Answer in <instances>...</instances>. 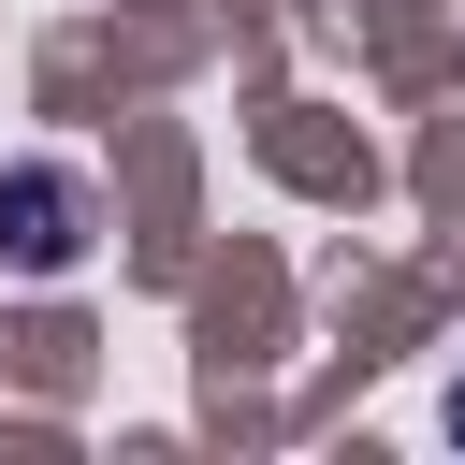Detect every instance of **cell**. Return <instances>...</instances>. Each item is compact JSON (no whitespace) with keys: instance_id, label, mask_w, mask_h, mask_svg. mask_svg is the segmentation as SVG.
<instances>
[{"instance_id":"cell-2","label":"cell","mask_w":465,"mask_h":465,"mask_svg":"<svg viewBox=\"0 0 465 465\" xmlns=\"http://www.w3.org/2000/svg\"><path fill=\"white\" fill-rule=\"evenodd\" d=\"M450 421H465V407H450Z\"/></svg>"},{"instance_id":"cell-1","label":"cell","mask_w":465,"mask_h":465,"mask_svg":"<svg viewBox=\"0 0 465 465\" xmlns=\"http://www.w3.org/2000/svg\"><path fill=\"white\" fill-rule=\"evenodd\" d=\"M0 218H29V232H15L29 262H73V232H58V218H73V189H58V174H29V189H15Z\"/></svg>"}]
</instances>
